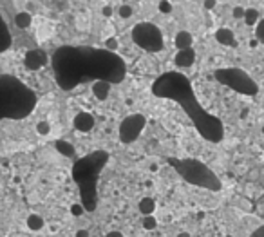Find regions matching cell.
Returning <instances> with one entry per match:
<instances>
[{"mask_svg": "<svg viewBox=\"0 0 264 237\" xmlns=\"http://www.w3.org/2000/svg\"><path fill=\"white\" fill-rule=\"evenodd\" d=\"M154 94L161 98H172L179 103L181 107L185 109V113L190 116L194 121L196 129L199 130V134L208 140L210 143H219L225 138V127L219 118H215L212 114H208L205 109L201 107V103L197 102L194 89H192L188 78H185L183 74L177 73H169L156 80V84L152 87Z\"/></svg>", "mask_w": 264, "mask_h": 237, "instance_id": "1", "label": "cell"}, {"mask_svg": "<svg viewBox=\"0 0 264 237\" xmlns=\"http://www.w3.org/2000/svg\"><path fill=\"white\" fill-rule=\"evenodd\" d=\"M34 94L17 78H0V119L22 118L34 107Z\"/></svg>", "mask_w": 264, "mask_h": 237, "instance_id": "2", "label": "cell"}, {"mask_svg": "<svg viewBox=\"0 0 264 237\" xmlns=\"http://www.w3.org/2000/svg\"><path fill=\"white\" fill-rule=\"evenodd\" d=\"M172 163L177 167V172L192 185L208 188V190H214V192H219L221 190V186H223L221 185V179L201 161L185 159V161H172Z\"/></svg>", "mask_w": 264, "mask_h": 237, "instance_id": "3", "label": "cell"}, {"mask_svg": "<svg viewBox=\"0 0 264 237\" xmlns=\"http://www.w3.org/2000/svg\"><path fill=\"white\" fill-rule=\"evenodd\" d=\"M215 80L219 84L230 87L232 90H237L241 94H246V96H255L259 92V85L257 82L239 67H226V69H217L214 73Z\"/></svg>", "mask_w": 264, "mask_h": 237, "instance_id": "4", "label": "cell"}, {"mask_svg": "<svg viewBox=\"0 0 264 237\" xmlns=\"http://www.w3.org/2000/svg\"><path fill=\"white\" fill-rule=\"evenodd\" d=\"M132 40L134 44L148 53L163 51L165 40L161 29L150 22H140L132 28Z\"/></svg>", "mask_w": 264, "mask_h": 237, "instance_id": "5", "label": "cell"}, {"mask_svg": "<svg viewBox=\"0 0 264 237\" xmlns=\"http://www.w3.org/2000/svg\"><path fill=\"white\" fill-rule=\"evenodd\" d=\"M147 118L143 114H130L129 118H125L119 125V140H121V143H125V145L134 143L143 132Z\"/></svg>", "mask_w": 264, "mask_h": 237, "instance_id": "6", "label": "cell"}, {"mask_svg": "<svg viewBox=\"0 0 264 237\" xmlns=\"http://www.w3.org/2000/svg\"><path fill=\"white\" fill-rule=\"evenodd\" d=\"M45 63H47V55L40 49H33V51L26 53V57H24V65L28 71H38Z\"/></svg>", "mask_w": 264, "mask_h": 237, "instance_id": "7", "label": "cell"}, {"mask_svg": "<svg viewBox=\"0 0 264 237\" xmlns=\"http://www.w3.org/2000/svg\"><path fill=\"white\" fill-rule=\"evenodd\" d=\"M73 125H74V129L78 130V132H85V134H87V132H90V130L94 129L96 119L90 113H85V111H82V113H78L76 116H74Z\"/></svg>", "mask_w": 264, "mask_h": 237, "instance_id": "8", "label": "cell"}, {"mask_svg": "<svg viewBox=\"0 0 264 237\" xmlns=\"http://www.w3.org/2000/svg\"><path fill=\"white\" fill-rule=\"evenodd\" d=\"M196 62V51L194 49H183V51H177L174 57V63L177 67H192Z\"/></svg>", "mask_w": 264, "mask_h": 237, "instance_id": "9", "label": "cell"}, {"mask_svg": "<svg viewBox=\"0 0 264 237\" xmlns=\"http://www.w3.org/2000/svg\"><path fill=\"white\" fill-rule=\"evenodd\" d=\"M92 94H94L96 100L100 102H105L111 94V82H105V80H96L92 84Z\"/></svg>", "mask_w": 264, "mask_h": 237, "instance_id": "10", "label": "cell"}, {"mask_svg": "<svg viewBox=\"0 0 264 237\" xmlns=\"http://www.w3.org/2000/svg\"><path fill=\"white\" fill-rule=\"evenodd\" d=\"M215 40H217L221 45H226V47H235L237 45L235 34H234V31L228 28L217 29V31H215Z\"/></svg>", "mask_w": 264, "mask_h": 237, "instance_id": "11", "label": "cell"}, {"mask_svg": "<svg viewBox=\"0 0 264 237\" xmlns=\"http://www.w3.org/2000/svg\"><path fill=\"white\" fill-rule=\"evenodd\" d=\"M174 44H176V47H177V51L190 49L192 44H194V36H192V33H188V31H179V33L176 34Z\"/></svg>", "mask_w": 264, "mask_h": 237, "instance_id": "12", "label": "cell"}, {"mask_svg": "<svg viewBox=\"0 0 264 237\" xmlns=\"http://www.w3.org/2000/svg\"><path fill=\"white\" fill-rule=\"evenodd\" d=\"M26 225L31 232H40L45 226V221L40 214H29L28 219H26Z\"/></svg>", "mask_w": 264, "mask_h": 237, "instance_id": "13", "label": "cell"}, {"mask_svg": "<svg viewBox=\"0 0 264 237\" xmlns=\"http://www.w3.org/2000/svg\"><path fill=\"white\" fill-rule=\"evenodd\" d=\"M138 208L143 214V217L145 215H154V212H156V201L152 198H143L140 201V205H138Z\"/></svg>", "mask_w": 264, "mask_h": 237, "instance_id": "14", "label": "cell"}, {"mask_svg": "<svg viewBox=\"0 0 264 237\" xmlns=\"http://www.w3.org/2000/svg\"><path fill=\"white\" fill-rule=\"evenodd\" d=\"M31 24H33V17H31L28 11L17 13V17H15V26H17L18 29H28V28H31Z\"/></svg>", "mask_w": 264, "mask_h": 237, "instance_id": "15", "label": "cell"}, {"mask_svg": "<svg viewBox=\"0 0 264 237\" xmlns=\"http://www.w3.org/2000/svg\"><path fill=\"white\" fill-rule=\"evenodd\" d=\"M257 22H259V9H255V7L246 9V13H244V24L246 26H253V24Z\"/></svg>", "mask_w": 264, "mask_h": 237, "instance_id": "16", "label": "cell"}, {"mask_svg": "<svg viewBox=\"0 0 264 237\" xmlns=\"http://www.w3.org/2000/svg\"><path fill=\"white\" fill-rule=\"evenodd\" d=\"M105 49L111 53H116L119 49V40L116 38V36H109V38L105 40Z\"/></svg>", "mask_w": 264, "mask_h": 237, "instance_id": "17", "label": "cell"}, {"mask_svg": "<svg viewBox=\"0 0 264 237\" xmlns=\"http://www.w3.org/2000/svg\"><path fill=\"white\" fill-rule=\"evenodd\" d=\"M36 132H38L40 136H47L51 132V123L49 121H45V119L38 121V123H36Z\"/></svg>", "mask_w": 264, "mask_h": 237, "instance_id": "18", "label": "cell"}, {"mask_svg": "<svg viewBox=\"0 0 264 237\" xmlns=\"http://www.w3.org/2000/svg\"><path fill=\"white\" fill-rule=\"evenodd\" d=\"M156 226H157V219L154 215H145V217H143V228H145V230H154Z\"/></svg>", "mask_w": 264, "mask_h": 237, "instance_id": "19", "label": "cell"}, {"mask_svg": "<svg viewBox=\"0 0 264 237\" xmlns=\"http://www.w3.org/2000/svg\"><path fill=\"white\" fill-rule=\"evenodd\" d=\"M118 13H119V17L127 20V18H130L132 15H134V9H132V6H129V4H123V6L119 7Z\"/></svg>", "mask_w": 264, "mask_h": 237, "instance_id": "20", "label": "cell"}, {"mask_svg": "<svg viewBox=\"0 0 264 237\" xmlns=\"http://www.w3.org/2000/svg\"><path fill=\"white\" fill-rule=\"evenodd\" d=\"M255 38H257L259 44H264V18L257 24V29H255Z\"/></svg>", "mask_w": 264, "mask_h": 237, "instance_id": "21", "label": "cell"}, {"mask_svg": "<svg viewBox=\"0 0 264 237\" xmlns=\"http://www.w3.org/2000/svg\"><path fill=\"white\" fill-rule=\"evenodd\" d=\"M157 7H159V11L163 13V15H169V13H172V4H170L169 0H161Z\"/></svg>", "mask_w": 264, "mask_h": 237, "instance_id": "22", "label": "cell"}, {"mask_svg": "<svg viewBox=\"0 0 264 237\" xmlns=\"http://www.w3.org/2000/svg\"><path fill=\"white\" fill-rule=\"evenodd\" d=\"M244 13H246V9L244 7H241V6H237V7H234V11H232V15H234V18H244Z\"/></svg>", "mask_w": 264, "mask_h": 237, "instance_id": "23", "label": "cell"}, {"mask_svg": "<svg viewBox=\"0 0 264 237\" xmlns=\"http://www.w3.org/2000/svg\"><path fill=\"white\" fill-rule=\"evenodd\" d=\"M71 210H73L74 215H82L85 212V208H84V207H80V205H73V208H71Z\"/></svg>", "mask_w": 264, "mask_h": 237, "instance_id": "24", "label": "cell"}, {"mask_svg": "<svg viewBox=\"0 0 264 237\" xmlns=\"http://www.w3.org/2000/svg\"><path fill=\"white\" fill-rule=\"evenodd\" d=\"M250 237H264V225H261L257 230H253V234Z\"/></svg>", "mask_w": 264, "mask_h": 237, "instance_id": "25", "label": "cell"}, {"mask_svg": "<svg viewBox=\"0 0 264 237\" xmlns=\"http://www.w3.org/2000/svg\"><path fill=\"white\" fill-rule=\"evenodd\" d=\"M74 237H90V234H89V230H85V228H80V230H76Z\"/></svg>", "mask_w": 264, "mask_h": 237, "instance_id": "26", "label": "cell"}, {"mask_svg": "<svg viewBox=\"0 0 264 237\" xmlns=\"http://www.w3.org/2000/svg\"><path fill=\"white\" fill-rule=\"evenodd\" d=\"M101 13H103V17H113V7H111V6H105Z\"/></svg>", "mask_w": 264, "mask_h": 237, "instance_id": "27", "label": "cell"}, {"mask_svg": "<svg viewBox=\"0 0 264 237\" xmlns=\"http://www.w3.org/2000/svg\"><path fill=\"white\" fill-rule=\"evenodd\" d=\"M215 4H217L215 0H205V7H206V9H214Z\"/></svg>", "mask_w": 264, "mask_h": 237, "instance_id": "28", "label": "cell"}, {"mask_svg": "<svg viewBox=\"0 0 264 237\" xmlns=\"http://www.w3.org/2000/svg\"><path fill=\"white\" fill-rule=\"evenodd\" d=\"M105 237H123V234H121L119 230H113V232H109Z\"/></svg>", "mask_w": 264, "mask_h": 237, "instance_id": "29", "label": "cell"}, {"mask_svg": "<svg viewBox=\"0 0 264 237\" xmlns=\"http://www.w3.org/2000/svg\"><path fill=\"white\" fill-rule=\"evenodd\" d=\"M176 237H190V234H188V232H179Z\"/></svg>", "mask_w": 264, "mask_h": 237, "instance_id": "30", "label": "cell"}]
</instances>
